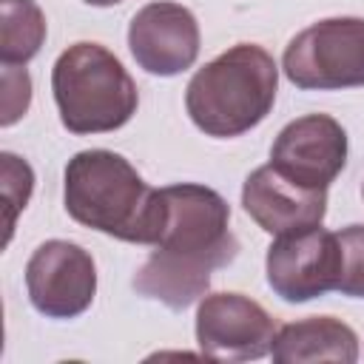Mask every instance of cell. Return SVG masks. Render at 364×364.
<instances>
[{
    "label": "cell",
    "instance_id": "obj_1",
    "mask_svg": "<svg viewBox=\"0 0 364 364\" xmlns=\"http://www.w3.org/2000/svg\"><path fill=\"white\" fill-rule=\"evenodd\" d=\"M230 205L208 185L179 182L159 188V233L151 256L134 276V290L185 310L208 293L210 273L236 259Z\"/></svg>",
    "mask_w": 364,
    "mask_h": 364
},
{
    "label": "cell",
    "instance_id": "obj_2",
    "mask_svg": "<svg viewBox=\"0 0 364 364\" xmlns=\"http://www.w3.org/2000/svg\"><path fill=\"white\" fill-rule=\"evenodd\" d=\"M63 202L68 216L91 230L134 245L156 242L159 188H151L122 154H74L63 173Z\"/></svg>",
    "mask_w": 364,
    "mask_h": 364
},
{
    "label": "cell",
    "instance_id": "obj_3",
    "mask_svg": "<svg viewBox=\"0 0 364 364\" xmlns=\"http://www.w3.org/2000/svg\"><path fill=\"white\" fill-rule=\"evenodd\" d=\"M279 65L256 43H239L205 63L185 88L191 122L216 139L242 136L273 108Z\"/></svg>",
    "mask_w": 364,
    "mask_h": 364
},
{
    "label": "cell",
    "instance_id": "obj_4",
    "mask_svg": "<svg viewBox=\"0 0 364 364\" xmlns=\"http://www.w3.org/2000/svg\"><path fill=\"white\" fill-rule=\"evenodd\" d=\"M60 122L71 134H108L122 128L139 105L136 82L100 43L68 46L51 68Z\"/></svg>",
    "mask_w": 364,
    "mask_h": 364
},
{
    "label": "cell",
    "instance_id": "obj_5",
    "mask_svg": "<svg viewBox=\"0 0 364 364\" xmlns=\"http://www.w3.org/2000/svg\"><path fill=\"white\" fill-rule=\"evenodd\" d=\"M284 77L301 91L364 85V20L327 17L301 28L284 48Z\"/></svg>",
    "mask_w": 364,
    "mask_h": 364
},
{
    "label": "cell",
    "instance_id": "obj_6",
    "mask_svg": "<svg viewBox=\"0 0 364 364\" xmlns=\"http://www.w3.org/2000/svg\"><path fill=\"white\" fill-rule=\"evenodd\" d=\"M270 290L290 304L321 299L338 287L341 247L338 236L321 225L296 233H282L267 247L264 259Z\"/></svg>",
    "mask_w": 364,
    "mask_h": 364
},
{
    "label": "cell",
    "instance_id": "obj_7",
    "mask_svg": "<svg viewBox=\"0 0 364 364\" xmlns=\"http://www.w3.org/2000/svg\"><path fill=\"white\" fill-rule=\"evenodd\" d=\"M28 301L46 318H77L97 293V264L91 253L68 239L43 242L26 264Z\"/></svg>",
    "mask_w": 364,
    "mask_h": 364
},
{
    "label": "cell",
    "instance_id": "obj_8",
    "mask_svg": "<svg viewBox=\"0 0 364 364\" xmlns=\"http://www.w3.org/2000/svg\"><path fill=\"white\" fill-rule=\"evenodd\" d=\"M276 318L242 293H208L196 307V344L222 361H253L270 353Z\"/></svg>",
    "mask_w": 364,
    "mask_h": 364
},
{
    "label": "cell",
    "instance_id": "obj_9",
    "mask_svg": "<svg viewBox=\"0 0 364 364\" xmlns=\"http://www.w3.org/2000/svg\"><path fill=\"white\" fill-rule=\"evenodd\" d=\"M270 165L301 188L327 191L347 165V131L330 114H304L279 131Z\"/></svg>",
    "mask_w": 364,
    "mask_h": 364
},
{
    "label": "cell",
    "instance_id": "obj_10",
    "mask_svg": "<svg viewBox=\"0 0 364 364\" xmlns=\"http://www.w3.org/2000/svg\"><path fill=\"white\" fill-rule=\"evenodd\" d=\"M199 23L191 9L173 0L142 6L128 26V48L136 65L154 77H176L199 57Z\"/></svg>",
    "mask_w": 364,
    "mask_h": 364
},
{
    "label": "cell",
    "instance_id": "obj_11",
    "mask_svg": "<svg viewBox=\"0 0 364 364\" xmlns=\"http://www.w3.org/2000/svg\"><path fill=\"white\" fill-rule=\"evenodd\" d=\"M245 213L270 236L316 228L327 213V191H313L282 176L270 162L256 168L242 185Z\"/></svg>",
    "mask_w": 364,
    "mask_h": 364
},
{
    "label": "cell",
    "instance_id": "obj_12",
    "mask_svg": "<svg viewBox=\"0 0 364 364\" xmlns=\"http://www.w3.org/2000/svg\"><path fill=\"white\" fill-rule=\"evenodd\" d=\"M270 355L276 364H307V361H358V336L350 324L333 316H310L279 327Z\"/></svg>",
    "mask_w": 364,
    "mask_h": 364
},
{
    "label": "cell",
    "instance_id": "obj_13",
    "mask_svg": "<svg viewBox=\"0 0 364 364\" xmlns=\"http://www.w3.org/2000/svg\"><path fill=\"white\" fill-rule=\"evenodd\" d=\"M46 43V14L34 0H0V60L26 65Z\"/></svg>",
    "mask_w": 364,
    "mask_h": 364
},
{
    "label": "cell",
    "instance_id": "obj_14",
    "mask_svg": "<svg viewBox=\"0 0 364 364\" xmlns=\"http://www.w3.org/2000/svg\"><path fill=\"white\" fill-rule=\"evenodd\" d=\"M0 191H3V210H6V245L11 239L17 213L28 205L34 191V171L17 154H0Z\"/></svg>",
    "mask_w": 364,
    "mask_h": 364
},
{
    "label": "cell",
    "instance_id": "obj_15",
    "mask_svg": "<svg viewBox=\"0 0 364 364\" xmlns=\"http://www.w3.org/2000/svg\"><path fill=\"white\" fill-rule=\"evenodd\" d=\"M336 236L341 247V276L336 290L350 299H364V225H350Z\"/></svg>",
    "mask_w": 364,
    "mask_h": 364
},
{
    "label": "cell",
    "instance_id": "obj_16",
    "mask_svg": "<svg viewBox=\"0 0 364 364\" xmlns=\"http://www.w3.org/2000/svg\"><path fill=\"white\" fill-rule=\"evenodd\" d=\"M31 105V77L20 65H3V94H0V125H14Z\"/></svg>",
    "mask_w": 364,
    "mask_h": 364
},
{
    "label": "cell",
    "instance_id": "obj_17",
    "mask_svg": "<svg viewBox=\"0 0 364 364\" xmlns=\"http://www.w3.org/2000/svg\"><path fill=\"white\" fill-rule=\"evenodd\" d=\"M88 6H117V3H122V0H85Z\"/></svg>",
    "mask_w": 364,
    "mask_h": 364
}]
</instances>
